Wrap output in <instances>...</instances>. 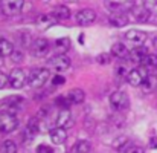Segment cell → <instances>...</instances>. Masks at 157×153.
Returning <instances> with one entry per match:
<instances>
[{
    "label": "cell",
    "instance_id": "1",
    "mask_svg": "<svg viewBox=\"0 0 157 153\" xmlns=\"http://www.w3.org/2000/svg\"><path fill=\"white\" fill-rule=\"evenodd\" d=\"M49 77H51V72L48 67H35L28 75V84L29 87H41L49 80Z\"/></svg>",
    "mask_w": 157,
    "mask_h": 153
},
{
    "label": "cell",
    "instance_id": "2",
    "mask_svg": "<svg viewBox=\"0 0 157 153\" xmlns=\"http://www.w3.org/2000/svg\"><path fill=\"white\" fill-rule=\"evenodd\" d=\"M110 101V107L114 110V112H125L128 107H130V100H128V95L125 92H113L108 98Z\"/></svg>",
    "mask_w": 157,
    "mask_h": 153
},
{
    "label": "cell",
    "instance_id": "3",
    "mask_svg": "<svg viewBox=\"0 0 157 153\" xmlns=\"http://www.w3.org/2000/svg\"><path fill=\"white\" fill-rule=\"evenodd\" d=\"M148 77H150L148 69L145 66H139V67H134V69L130 70V74L127 77V81H128V84H131L134 87H140Z\"/></svg>",
    "mask_w": 157,
    "mask_h": 153
},
{
    "label": "cell",
    "instance_id": "4",
    "mask_svg": "<svg viewBox=\"0 0 157 153\" xmlns=\"http://www.w3.org/2000/svg\"><path fill=\"white\" fill-rule=\"evenodd\" d=\"M18 127V119L15 115L0 112V133H11Z\"/></svg>",
    "mask_w": 157,
    "mask_h": 153
},
{
    "label": "cell",
    "instance_id": "5",
    "mask_svg": "<svg viewBox=\"0 0 157 153\" xmlns=\"http://www.w3.org/2000/svg\"><path fill=\"white\" fill-rule=\"evenodd\" d=\"M2 6V12L8 17L17 15L21 12L23 6H25V0H2L0 2Z\"/></svg>",
    "mask_w": 157,
    "mask_h": 153
},
{
    "label": "cell",
    "instance_id": "6",
    "mask_svg": "<svg viewBox=\"0 0 157 153\" xmlns=\"http://www.w3.org/2000/svg\"><path fill=\"white\" fill-rule=\"evenodd\" d=\"M48 66L55 72H64L70 67V58L66 54H58L48 61Z\"/></svg>",
    "mask_w": 157,
    "mask_h": 153
},
{
    "label": "cell",
    "instance_id": "7",
    "mask_svg": "<svg viewBox=\"0 0 157 153\" xmlns=\"http://www.w3.org/2000/svg\"><path fill=\"white\" fill-rule=\"evenodd\" d=\"M8 77H9V86H11L12 89H21V87L26 84V81H28L26 72H25L23 69H20V67L12 69Z\"/></svg>",
    "mask_w": 157,
    "mask_h": 153
},
{
    "label": "cell",
    "instance_id": "8",
    "mask_svg": "<svg viewBox=\"0 0 157 153\" xmlns=\"http://www.w3.org/2000/svg\"><path fill=\"white\" fill-rule=\"evenodd\" d=\"M105 6L110 12H125L133 9L134 0H105Z\"/></svg>",
    "mask_w": 157,
    "mask_h": 153
},
{
    "label": "cell",
    "instance_id": "9",
    "mask_svg": "<svg viewBox=\"0 0 157 153\" xmlns=\"http://www.w3.org/2000/svg\"><path fill=\"white\" fill-rule=\"evenodd\" d=\"M95 20H96V12L93 9H81L75 15V22L79 26H89L95 23Z\"/></svg>",
    "mask_w": 157,
    "mask_h": 153
},
{
    "label": "cell",
    "instance_id": "10",
    "mask_svg": "<svg viewBox=\"0 0 157 153\" xmlns=\"http://www.w3.org/2000/svg\"><path fill=\"white\" fill-rule=\"evenodd\" d=\"M51 51V43L46 38H37L32 45H31V54L37 58L44 57L48 52Z\"/></svg>",
    "mask_w": 157,
    "mask_h": 153
},
{
    "label": "cell",
    "instance_id": "11",
    "mask_svg": "<svg viewBox=\"0 0 157 153\" xmlns=\"http://www.w3.org/2000/svg\"><path fill=\"white\" fill-rule=\"evenodd\" d=\"M125 40L133 43L134 46H142L147 40V32H144L140 29H130L125 32Z\"/></svg>",
    "mask_w": 157,
    "mask_h": 153
},
{
    "label": "cell",
    "instance_id": "12",
    "mask_svg": "<svg viewBox=\"0 0 157 153\" xmlns=\"http://www.w3.org/2000/svg\"><path fill=\"white\" fill-rule=\"evenodd\" d=\"M21 103H23L21 97H8L6 101L2 104L0 112H6V113H11V115H17L18 106H20Z\"/></svg>",
    "mask_w": 157,
    "mask_h": 153
},
{
    "label": "cell",
    "instance_id": "13",
    "mask_svg": "<svg viewBox=\"0 0 157 153\" xmlns=\"http://www.w3.org/2000/svg\"><path fill=\"white\" fill-rule=\"evenodd\" d=\"M73 126V118H72V112L69 109H59L58 116H56V127H64L69 129Z\"/></svg>",
    "mask_w": 157,
    "mask_h": 153
},
{
    "label": "cell",
    "instance_id": "14",
    "mask_svg": "<svg viewBox=\"0 0 157 153\" xmlns=\"http://www.w3.org/2000/svg\"><path fill=\"white\" fill-rule=\"evenodd\" d=\"M131 14H133V17H134L137 22H140V23L148 22L150 17H151V11H150L145 5H137V6L134 5L133 9H131Z\"/></svg>",
    "mask_w": 157,
    "mask_h": 153
},
{
    "label": "cell",
    "instance_id": "15",
    "mask_svg": "<svg viewBox=\"0 0 157 153\" xmlns=\"http://www.w3.org/2000/svg\"><path fill=\"white\" fill-rule=\"evenodd\" d=\"M40 133V121L37 119V118H32V119H29V123L26 124V127H25V139H28V141H32L37 135Z\"/></svg>",
    "mask_w": 157,
    "mask_h": 153
},
{
    "label": "cell",
    "instance_id": "16",
    "mask_svg": "<svg viewBox=\"0 0 157 153\" xmlns=\"http://www.w3.org/2000/svg\"><path fill=\"white\" fill-rule=\"evenodd\" d=\"M150 52L147 51L145 46H134L131 51H130V55H128V60L130 63H134V64H142L144 58L148 55Z\"/></svg>",
    "mask_w": 157,
    "mask_h": 153
},
{
    "label": "cell",
    "instance_id": "17",
    "mask_svg": "<svg viewBox=\"0 0 157 153\" xmlns=\"http://www.w3.org/2000/svg\"><path fill=\"white\" fill-rule=\"evenodd\" d=\"M56 22H58V20L53 17L52 14H41V15L37 17L35 25H37L40 29H49V28H52L53 25H56Z\"/></svg>",
    "mask_w": 157,
    "mask_h": 153
},
{
    "label": "cell",
    "instance_id": "18",
    "mask_svg": "<svg viewBox=\"0 0 157 153\" xmlns=\"http://www.w3.org/2000/svg\"><path fill=\"white\" fill-rule=\"evenodd\" d=\"M108 22L111 26H116V28H122L128 23V15L125 12H111L110 17H108Z\"/></svg>",
    "mask_w": 157,
    "mask_h": 153
},
{
    "label": "cell",
    "instance_id": "19",
    "mask_svg": "<svg viewBox=\"0 0 157 153\" xmlns=\"http://www.w3.org/2000/svg\"><path fill=\"white\" fill-rule=\"evenodd\" d=\"M51 139H52L53 144H63L66 139H67V132L64 127H55L51 130Z\"/></svg>",
    "mask_w": 157,
    "mask_h": 153
},
{
    "label": "cell",
    "instance_id": "20",
    "mask_svg": "<svg viewBox=\"0 0 157 153\" xmlns=\"http://www.w3.org/2000/svg\"><path fill=\"white\" fill-rule=\"evenodd\" d=\"M51 14L58 22L59 20H67L70 17V9L67 6H64V5H58V6H55L52 11H51Z\"/></svg>",
    "mask_w": 157,
    "mask_h": 153
},
{
    "label": "cell",
    "instance_id": "21",
    "mask_svg": "<svg viewBox=\"0 0 157 153\" xmlns=\"http://www.w3.org/2000/svg\"><path fill=\"white\" fill-rule=\"evenodd\" d=\"M111 54H113V57L122 60V58H128L130 51H128V48H127L124 43H114V45L111 46Z\"/></svg>",
    "mask_w": 157,
    "mask_h": 153
},
{
    "label": "cell",
    "instance_id": "22",
    "mask_svg": "<svg viewBox=\"0 0 157 153\" xmlns=\"http://www.w3.org/2000/svg\"><path fill=\"white\" fill-rule=\"evenodd\" d=\"M67 98L70 100L72 104H81V103L86 100V94L82 89H72L67 95Z\"/></svg>",
    "mask_w": 157,
    "mask_h": 153
},
{
    "label": "cell",
    "instance_id": "23",
    "mask_svg": "<svg viewBox=\"0 0 157 153\" xmlns=\"http://www.w3.org/2000/svg\"><path fill=\"white\" fill-rule=\"evenodd\" d=\"M14 52V45L6 40V38H0V57L5 58V57H11Z\"/></svg>",
    "mask_w": 157,
    "mask_h": 153
},
{
    "label": "cell",
    "instance_id": "24",
    "mask_svg": "<svg viewBox=\"0 0 157 153\" xmlns=\"http://www.w3.org/2000/svg\"><path fill=\"white\" fill-rule=\"evenodd\" d=\"M90 152H92V144L89 141H78L72 147V153H90Z\"/></svg>",
    "mask_w": 157,
    "mask_h": 153
},
{
    "label": "cell",
    "instance_id": "25",
    "mask_svg": "<svg viewBox=\"0 0 157 153\" xmlns=\"http://www.w3.org/2000/svg\"><path fill=\"white\" fill-rule=\"evenodd\" d=\"M55 48H56V51L59 52V54H64V52H67L70 49V40H69L67 37L58 38V40L55 42Z\"/></svg>",
    "mask_w": 157,
    "mask_h": 153
},
{
    "label": "cell",
    "instance_id": "26",
    "mask_svg": "<svg viewBox=\"0 0 157 153\" xmlns=\"http://www.w3.org/2000/svg\"><path fill=\"white\" fill-rule=\"evenodd\" d=\"M142 66H145L148 70H150V69H157V55L156 54H148V55L144 58Z\"/></svg>",
    "mask_w": 157,
    "mask_h": 153
},
{
    "label": "cell",
    "instance_id": "27",
    "mask_svg": "<svg viewBox=\"0 0 157 153\" xmlns=\"http://www.w3.org/2000/svg\"><path fill=\"white\" fill-rule=\"evenodd\" d=\"M156 86H157V80L153 77V75H150L140 87H142V91H144L145 94H148V92H153V91L156 89Z\"/></svg>",
    "mask_w": 157,
    "mask_h": 153
},
{
    "label": "cell",
    "instance_id": "28",
    "mask_svg": "<svg viewBox=\"0 0 157 153\" xmlns=\"http://www.w3.org/2000/svg\"><path fill=\"white\" fill-rule=\"evenodd\" d=\"M2 153H17V144L11 139L3 141L2 144Z\"/></svg>",
    "mask_w": 157,
    "mask_h": 153
},
{
    "label": "cell",
    "instance_id": "29",
    "mask_svg": "<svg viewBox=\"0 0 157 153\" xmlns=\"http://www.w3.org/2000/svg\"><path fill=\"white\" fill-rule=\"evenodd\" d=\"M128 74H130V69H128V66H127L125 63H119V64L116 66V75H117L119 78H127Z\"/></svg>",
    "mask_w": 157,
    "mask_h": 153
},
{
    "label": "cell",
    "instance_id": "30",
    "mask_svg": "<svg viewBox=\"0 0 157 153\" xmlns=\"http://www.w3.org/2000/svg\"><path fill=\"white\" fill-rule=\"evenodd\" d=\"M55 104L59 107V109H69V106L72 104L70 100L67 98V97H58L56 100H55Z\"/></svg>",
    "mask_w": 157,
    "mask_h": 153
},
{
    "label": "cell",
    "instance_id": "31",
    "mask_svg": "<svg viewBox=\"0 0 157 153\" xmlns=\"http://www.w3.org/2000/svg\"><path fill=\"white\" fill-rule=\"evenodd\" d=\"M127 143H128V138H127V136H121L119 139H116V141L113 143V147H114L116 150H121L122 147L127 146Z\"/></svg>",
    "mask_w": 157,
    "mask_h": 153
},
{
    "label": "cell",
    "instance_id": "32",
    "mask_svg": "<svg viewBox=\"0 0 157 153\" xmlns=\"http://www.w3.org/2000/svg\"><path fill=\"white\" fill-rule=\"evenodd\" d=\"M144 5L151 11V14L157 15V0H144Z\"/></svg>",
    "mask_w": 157,
    "mask_h": 153
},
{
    "label": "cell",
    "instance_id": "33",
    "mask_svg": "<svg viewBox=\"0 0 157 153\" xmlns=\"http://www.w3.org/2000/svg\"><path fill=\"white\" fill-rule=\"evenodd\" d=\"M96 61H98L99 64H108V63L111 61V55L102 52V54H99V55L96 57Z\"/></svg>",
    "mask_w": 157,
    "mask_h": 153
},
{
    "label": "cell",
    "instance_id": "34",
    "mask_svg": "<svg viewBox=\"0 0 157 153\" xmlns=\"http://www.w3.org/2000/svg\"><path fill=\"white\" fill-rule=\"evenodd\" d=\"M8 84H9V77H8V75H5L3 72H0V91H2V89H5Z\"/></svg>",
    "mask_w": 157,
    "mask_h": 153
},
{
    "label": "cell",
    "instance_id": "35",
    "mask_svg": "<svg viewBox=\"0 0 157 153\" xmlns=\"http://www.w3.org/2000/svg\"><path fill=\"white\" fill-rule=\"evenodd\" d=\"M37 153H53V147H49L46 144H41L37 147Z\"/></svg>",
    "mask_w": 157,
    "mask_h": 153
},
{
    "label": "cell",
    "instance_id": "36",
    "mask_svg": "<svg viewBox=\"0 0 157 153\" xmlns=\"http://www.w3.org/2000/svg\"><path fill=\"white\" fill-rule=\"evenodd\" d=\"M11 58H12V61L14 63H20L21 60H23V54L18 51H14L12 52V55H11Z\"/></svg>",
    "mask_w": 157,
    "mask_h": 153
},
{
    "label": "cell",
    "instance_id": "37",
    "mask_svg": "<svg viewBox=\"0 0 157 153\" xmlns=\"http://www.w3.org/2000/svg\"><path fill=\"white\" fill-rule=\"evenodd\" d=\"M52 83H53V86H59V84H64L66 80H64V77H61V75H55L52 78Z\"/></svg>",
    "mask_w": 157,
    "mask_h": 153
},
{
    "label": "cell",
    "instance_id": "38",
    "mask_svg": "<svg viewBox=\"0 0 157 153\" xmlns=\"http://www.w3.org/2000/svg\"><path fill=\"white\" fill-rule=\"evenodd\" d=\"M125 153H144V150L139 146H130V147H127V152Z\"/></svg>",
    "mask_w": 157,
    "mask_h": 153
},
{
    "label": "cell",
    "instance_id": "39",
    "mask_svg": "<svg viewBox=\"0 0 157 153\" xmlns=\"http://www.w3.org/2000/svg\"><path fill=\"white\" fill-rule=\"evenodd\" d=\"M150 147H151V149H157V138L156 136L150 139Z\"/></svg>",
    "mask_w": 157,
    "mask_h": 153
},
{
    "label": "cell",
    "instance_id": "40",
    "mask_svg": "<svg viewBox=\"0 0 157 153\" xmlns=\"http://www.w3.org/2000/svg\"><path fill=\"white\" fill-rule=\"evenodd\" d=\"M153 46H154V49L157 51V35L154 37V38H153Z\"/></svg>",
    "mask_w": 157,
    "mask_h": 153
}]
</instances>
